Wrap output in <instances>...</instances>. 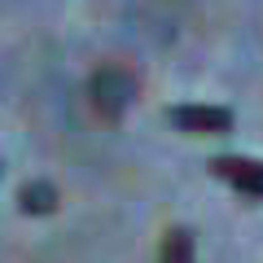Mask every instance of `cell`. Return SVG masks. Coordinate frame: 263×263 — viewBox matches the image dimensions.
<instances>
[{"label": "cell", "instance_id": "5b68a950", "mask_svg": "<svg viewBox=\"0 0 263 263\" xmlns=\"http://www.w3.org/2000/svg\"><path fill=\"white\" fill-rule=\"evenodd\" d=\"M162 263H193V233H184V228H171L167 237H162Z\"/></svg>", "mask_w": 263, "mask_h": 263}, {"label": "cell", "instance_id": "277c9868", "mask_svg": "<svg viewBox=\"0 0 263 263\" xmlns=\"http://www.w3.org/2000/svg\"><path fill=\"white\" fill-rule=\"evenodd\" d=\"M22 211H27V215H48V211H57V189L48 184V180H31V184L22 189Z\"/></svg>", "mask_w": 263, "mask_h": 263}, {"label": "cell", "instance_id": "7a4b0ae2", "mask_svg": "<svg viewBox=\"0 0 263 263\" xmlns=\"http://www.w3.org/2000/svg\"><path fill=\"white\" fill-rule=\"evenodd\" d=\"M171 127L193 132V136H224L233 132V110L224 105H171Z\"/></svg>", "mask_w": 263, "mask_h": 263}, {"label": "cell", "instance_id": "3957f363", "mask_svg": "<svg viewBox=\"0 0 263 263\" xmlns=\"http://www.w3.org/2000/svg\"><path fill=\"white\" fill-rule=\"evenodd\" d=\"M211 176L228 180L237 193L246 197H263V162H246V158H215L211 162Z\"/></svg>", "mask_w": 263, "mask_h": 263}, {"label": "cell", "instance_id": "6da1fadb", "mask_svg": "<svg viewBox=\"0 0 263 263\" xmlns=\"http://www.w3.org/2000/svg\"><path fill=\"white\" fill-rule=\"evenodd\" d=\"M88 97H92V105L105 114V119H119V114L132 105V97H136V84H132V75L119 70V66H101V70L92 75Z\"/></svg>", "mask_w": 263, "mask_h": 263}]
</instances>
